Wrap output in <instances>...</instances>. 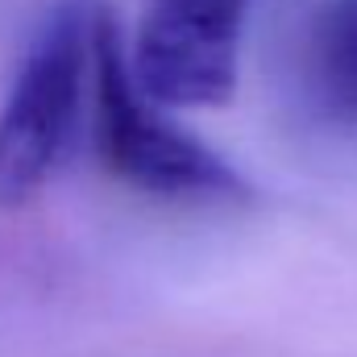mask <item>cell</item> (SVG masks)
<instances>
[{
	"instance_id": "1",
	"label": "cell",
	"mask_w": 357,
	"mask_h": 357,
	"mask_svg": "<svg viewBox=\"0 0 357 357\" xmlns=\"http://www.w3.org/2000/svg\"><path fill=\"white\" fill-rule=\"evenodd\" d=\"M91 146L108 175L129 183L133 191L158 199H245V175L220 158L212 146L191 137L167 116L137 84L129 46L121 42L116 25L100 13L96 17V71H91Z\"/></svg>"
},
{
	"instance_id": "2",
	"label": "cell",
	"mask_w": 357,
	"mask_h": 357,
	"mask_svg": "<svg viewBox=\"0 0 357 357\" xmlns=\"http://www.w3.org/2000/svg\"><path fill=\"white\" fill-rule=\"evenodd\" d=\"M96 17L54 8L38 29L0 104V208L38 195L71 154L96 71Z\"/></svg>"
},
{
	"instance_id": "3",
	"label": "cell",
	"mask_w": 357,
	"mask_h": 357,
	"mask_svg": "<svg viewBox=\"0 0 357 357\" xmlns=\"http://www.w3.org/2000/svg\"><path fill=\"white\" fill-rule=\"evenodd\" d=\"M250 0H142L129 46L133 75L167 108H208L233 96Z\"/></svg>"
},
{
	"instance_id": "4",
	"label": "cell",
	"mask_w": 357,
	"mask_h": 357,
	"mask_svg": "<svg viewBox=\"0 0 357 357\" xmlns=\"http://www.w3.org/2000/svg\"><path fill=\"white\" fill-rule=\"evenodd\" d=\"M282 71L291 100L316 125L357 133V0H299Z\"/></svg>"
}]
</instances>
